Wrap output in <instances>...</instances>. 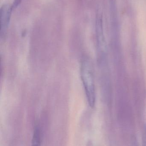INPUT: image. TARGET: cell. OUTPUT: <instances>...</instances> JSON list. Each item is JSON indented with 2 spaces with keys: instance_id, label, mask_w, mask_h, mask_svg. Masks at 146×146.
Listing matches in <instances>:
<instances>
[{
  "instance_id": "obj_4",
  "label": "cell",
  "mask_w": 146,
  "mask_h": 146,
  "mask_svg": "<svg viewBox=\"0 0 146 146\" xmlns=\"http://www.w3.org/2000/svg\"><path fill=\"white\" fill-rule=\"evenodd\" d=\"M21 1V0H15L13 4V5L12 6L13 8H15L17 7V6L19 5V4L20 3Z\"/></svg>"
},
{
  "instance_id": "obj_2",
  "label": "cell",
  "mask_w": 146,
  "mask_h": 146,
  "mask_svg": "<svg viewBox=\"0 0 146 146\" xmlns=\"http://www.w3.org/2000/svg\"><path fill=\"white\" fill-rule=\"evenodd\" d=\"M13 9L12 6L7 4L3 5L1 8V32L2 36L5 35L7 32Z\"/></svg>"
},
{
  "instance_id": "obj_1",
  "label": "cell",
  "mask_w": 146,
  "mask_h": 146,
  "mask_svg": "<svg viewBox=\"0 0 146 146\" xmlns=\"http://www.w3.org/2000/svg\"><path fill=\"white\" fill-rule=\"evenodd\" d=\"M81 74L88 104L93 108L96 101L94 77L91 65L87 60H84L81 63Z\"/></svg>"
},
{
  "instance_id": "obj_3",
  "label": "cell",
  "mask_w": 146,
  "mask_h": 146,
  "mask_svg": "<svg viewBox=\"0 0 146 146\" xmlns=\"http://www.w3.org/2000/svg\"><path fill=\"white\" fill-rule=\"evenodd\" d=\"M31 146H40V131L39 128H36L33 132Z\"/></svg>"
}]
</instances>
